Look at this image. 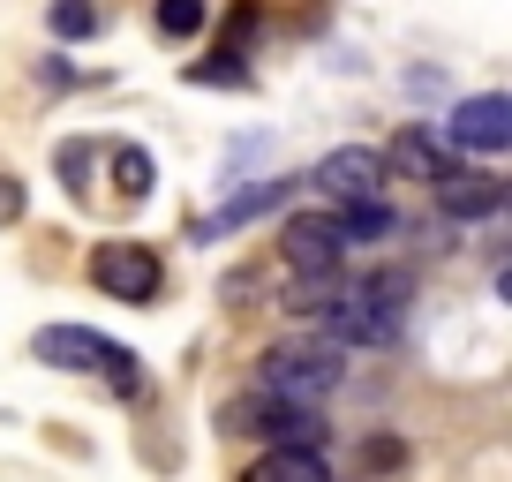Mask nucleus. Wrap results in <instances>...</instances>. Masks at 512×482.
<instances>
[{
	"instance_id": "obj_1",
	"label": "nucleus",
	"mask_w": 512,
	"mask_h": 482,
	"mask_svg": "<svg viewBox=\"0 0 512 482\" xmlns=\"http://www.w3.org/2000/svg\"><path fill=\"white\" fill-rule=\"evenodd\" d=\"M31 354L46 362V370H68V377H106L113 392L144 385V377H136V354H128L121 339L91 332V324H46V332L31 339Z\"/></svg>"
},
{
	"instance_id": "obj_2",
	"label": "nucleus",
	"mask_w": 512,
	"mask_h": 482,
	"mask_svg": "<svg viewBox=\"0 0 512 482\" xmlns=\"http://www.w3.org/2000/svg\"><path fill=\"white\" fill-rule=\"evenodd\" d=\"M347 362H339V339H287V347L264 354V392L272 400H332Z\"/></svg>"
},
{
	"instance_id": "obj_3",
	"label": "nucleus",
	"mask_w": 512,
	"mask_h": 482,
	"mask_svg": "<svg viewBox=\"0 0 512 482\" xmlns=\"http://www.w3.org/2000/svg\"><path fill=\"white\" fill-rule=\"evenodd\" d=\"M91 287L106 302H128V309H151L166 287V264L151 241H98L91 249Z\"/></svg>"
},
{
	"instance_id": "obj_4",
	"label": "nucleus",
	"mask_w": 512,
	"mask_h": 482,
	"mask_svg": "<svg viewBox=\"0 0 512 482\" xmlns=\"http://www.w3.org/2000/svg\"><path fill=\"white\" fill-rule=\"evenodd\" d=\"M445 144H452V151H482V159H497V151L512 144V98H505V91L460 98V106L445 113Z\"/></svg>"
},
{
	"instance_id": "obj_5",
	"label": "nucleus",
	"mask_w": 512,
	"mask_h": 482,
	"mask_svg": "<svg viewBox=\"0 0 512 482\" xmlns=\"http://www.w3.org/2000/svg\"><path fill=\"white\" fill-rule=\"evenodd\" d=\"M309 189L324 196V204H362V196L384 189V151L377 144H339L317 159V174H309Z\"/></svg>"
},
{
	"instance_id": "obj_6",
	"label": "nucleus",
	"mask_w": 512,
	"mask_h": 482,
	"mask_svg": "<svg viewBox=\"0 0 512 482\" xmlns=\"http://www.w3.org/2000/svg\"><path fill=\"white\" fill-rule=\"evenodd\" d=\"M279 249H287L294 272H309V264H339L347 257V234H339V211H294L287 226H279Z\"/></svg>"
},
{
	"instance_id": "obj_7",
	"label": "nucleus",
	"mask_w": 512,
	"mask_h": 482,
	"mask_svg": "<svg viewBox=\"0 0 512 482\" xmlns=\"http://www.w3.org/2000/svg\"><path fill=\"white\" fill-rule=\"evenodd\" d=\"M430 189H437V204H445V219H497V211H505V181H497L490 166H452Z\"/></svg>"
},
{
	"instance_id": "obj_8",
	"label": "nucleus",
	"mask_w": 512,
	"mask_h": 482,
	"mask_svg": "<svg viewBox=\"0 0 512 482\" xmlns=\"http://www.w3.org/2000/svg\"><path fill=\"white\" fill-rule=\"evenodd\" d=\"M287 196H294V181H287V174H256L249 189L234 196V204H219V211H211L204 226H196V241H204V249H211V241H219V234H234V226H256V219H264V211H279V204H287Z\"/></svg>"
},
{
	"instance_id": "obj_9",
	"label": "nucleus",
	"mask_w": 512,
	"mask_h": 482,
	"mask_svg": "<svg viewBox=\"0 0 512 482\" xmlns=\"http://www.w3.org/2000/svg\"><path fill=\"white\" fill-rule=\"evenodd\" d=\"M384 174H400V181H445L452 174V144L437 129H400V136H392V151H384Z\"/></svg>"
},
{
	"instance_id": "obj_10",
	"label": "nucleus",
	"mask_w": 512,
	"mask_h": 482,
	"mask_svg": "<svg viewBox=\"0 0 512 482\" xmlns=\"http://www.w3.org/2000/svg\"><path fill=\"white\" fill-rule=\"evenodd\" d=\"M332 211H339V234H347V249H384V241L400 234V211L384 204V189L362 196V204H332Z\"/></svg>"
},
{
	"instance_id": "obj_11",
	"label": "nucleus",
	"mask_w": 512,
	"mask_h": 482,
	"mask_svg": "<svg viewBox=\"0 0 512 482\" xmlns=\"http://www.w3.org/2000/svg\"><path fill=\"white\" fill-rule=\"evenodd\" d=\"M324 475H332L324 445H272L264 460L249 467V482H324Z\"/></svg>"
},
{
	"instance_id": "obj_12",
	"label": "nucleus",
	"mask_w": 512,
	"mask_h": 482,
	"mask_svg": "<svg viewBox=\"0 0 512 482\" xmlns=\"http://www.w3.org/2000/svg\"><path fill=\"white\" fill-rule=\"evenodd\" d=\"M339 287H347V279H339V264H309V272H294V287H287V317H324Z\"/></svg>"
},
{
	"instance_id": "obj_13",
	"label": "nucleus",
	"mask_w": 512,
	"mask_h": 482,
	"mask_svg": "<svg viewBox=\"0 0 512 482\" xmlns=\"http://www.w3.org/2000/svg\"><path fill=\"white\" fill-rule=\"evenodd\" d=\"M106 159H113V189H121L128 204H136V196H151V181H159V166H151V151H144V144H113Z\"/></svg>"
},
{
	"instance_id": "obj_14",
	"label": "nucleus",
	"mask_w": 512,
	"mask_h": 482,
	"mask_svg": "<svg viewBox=\"0 0 512 482\" xmlns=\"http://www.w3.org/2000/svg\"><path fill=\"white\" fill-rule=\"evenodd\" d=\"M53 38H98L106 31V8H98V0H53Z\"/></svg>"
},
{
	"instance_id": "obj_15",
	"label": "nucleus",
	"mask_w": 512,
	"mask_h": 482,
	"mask_svg": "<svg viewBox=\"0 0 512 482\" xmlns=\"http://www.w3.org/2000/svg\"><path fill=\"white\" fill-rule=\"evenodd\" d=\"M204 16H211L204 0H159V31L166 38H196V31H204Z\"/></svg>"
},
{
	"instance_id": "obj_16",
	"label": "nucleus",
	"mask_w": 512,
	"mask_h": 482,
	"mask_svg": "<svg viewBox=\"0 0 512 482\" xmlns=\"http://www.w3.org/2000/svg\"><path fill=\"white\" fill-rule=\"evenodd\" d=\"M264 400H272V392H241V400H226L219 430H226V437H256V422H264Z\"/></svg>"
},
{
	"instance_id": "obj_17",
	"label": "nucleus",
	"mask_w": 512,
	"mask_h": 482,
	"mask_svg": "<svg viewBox=\"0 0 512 482\" xmlns=\"http://www.w3.org/2000/svg\"><path fill=\"white\" fill-rule=\"evenodd\" d=\"M189 83H249V68H241V53H211L189 68Z\"/></svg>"
},
{
	"instance_id": "obj_18",
	"label": "nucleus",
	"mask_w": 512,
	"mask_h": 482,
	"mask_svg": "<svg viewBox=\"0 0 512 482\" xmlns=\"http://www.w3.org/2000/svg\"><path fill=\"white\" fill-rule=\"evenodd\" d=\"M400 460H407L400 437H369V445H362V467H400Z\"/></svg>"
},
{
	"instance_id": "obj_19",
	"label": "nucleus",
	"mask_w": 512,
	"mask_h": 482,
	"mask_svg": "<svg viewBox=\"0 0 512 482\" xmlns=\"http://www.w3.org/2000/svg\"><path fill=\"white\" fill-rule=\"evenodd\" d=\"M83 166H91V144H61V174H68L76 196H83Z\"/></svg>"
},
{
	"instance_id": "obj_20",
	"label": "nucleus",
	"mask_w": 512,
	"mask_h": 482,
	"mask_svg": "<svg viewBox=\"0 0 512 482\" xmlns=\"http://www.w3.org/2000/svg\"><path fill=\"white\" fill-rule=\"evenodd\" d=\"M16 219H23V181L0 174V226H16Z\"/></svg>"
}]
</instances>
